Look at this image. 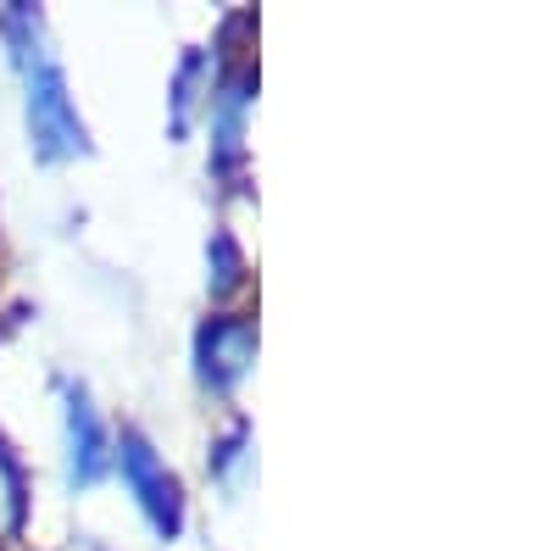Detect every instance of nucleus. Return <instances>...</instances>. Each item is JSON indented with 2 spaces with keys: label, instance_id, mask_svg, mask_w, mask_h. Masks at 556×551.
Here are the masks:
<instances>
[{
  "label": "nucleus",
  "instance_id": "7ed1b4c3",
  "mask_svg": "<svg viewBox=\"0 0 556 551\" xmlns=\"http://www.w3.org/2000/svg\"><path fill=\"white\" fill-rule=\"evenodd\" d=\"M73 468H78V479L101 474V429H96V412L84 401H73Z\"/></svg>",
  "mask_w": 556,
  "mask_h": 551
},
{
  "label": "nucleus",
  "instance_id": "f03ea898",
  "mask_svg": "<svg viewBox=\"0 0 556 551\" xmlns=\"http://www.w3.org/2000/svg\"><path fill=\"white\" fill-rule=\"evenodd\" d=\"M123 474L134 479V490H139V501L151 508V518L167 529V524H173V485L156 474V456L146 451V440H123Z\"/></svg>",
  "mask_w": 556,
  "mask_h": 551
},
{
  "label": "nucleus",
  "instance_id": "f257e3e1",
  "mask_svg": "<svg viewBox=\"0 0 556 551\" xmlns=\"http://www.w3.org/2000/svg\"><path fill=\"white\" fill-rule=\"evenodd\" d=\"M17 57H23V67H28V117H34L39 146L51 151V156L78 151L84 134H78V117H73V107H67V84H62L56 62H51V57H39V45H34V39L17 45Z\"/></svg>",
  "mask_w": 556,
  "mask_h": 551
}]
</instances>
